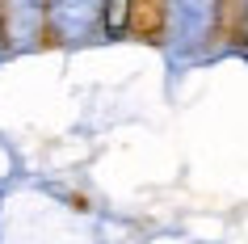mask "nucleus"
<instances>
[{"instance_id":"f257e3e1","label":"nucleus","mask_w":248,"mask_h":244,"mask_svg":"<svg viewBox=\"0 0 248 244\" xmlns=\"http://www.w3.org/2000/svg\"><path fill=\"white\" fill-rule=\"evenodd\" d=\"M126 21H131V0H105V34L109 38H122L126 34Z\"/></svg>"}]
</instances>
